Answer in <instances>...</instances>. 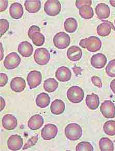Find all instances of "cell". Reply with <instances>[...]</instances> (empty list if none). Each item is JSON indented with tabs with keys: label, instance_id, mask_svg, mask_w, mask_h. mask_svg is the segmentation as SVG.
Wrapping results in <instances>:
<instances>
[{
	"label": "cell",
	"instance_id": "cell-34",
	"mask_svg": "<svg viewBox=\"0 0 115 151\" xmlns=\"http://www.w3.org/2000/svg\"><path fill=\"white\" fill-rule=\"evenodd\" d=\"M1 23V37H2L4 34L9 27V21L7 19H1L0 20Z\"/></svg>",
	"mask_w": 115,
	"mask_h": 151
},
{
	"label": "cell",
	"instance_id": "cell-9",
	"mask_svg": "<svg viewBox=\"0 0 115 151\" xmlns=\"http://www.w3.org/2000/svg\"><path fill=\"white\" fill-rule=\"evenodd\" d=\"M27 80L31 90L35 88L42 83V74L39 71L33 70L30 71L27 75Z\"/></svg>",
	"mask_w": 115,
	"mask_h": 151
},
{
	"label": "cell",
	"instance_id": "cell-31",
	"mask_svg": "<svg viewBox=\"0 0 115 151\" xmlns=\"http://www.w3.org/2000/svg\"><path fill=\"white\" fill-rule=\"evenodd\" d=\"M31 40L35 46L38 47L42 46L44 45L45 38L43 34L40 32H35L32 36Z\"/></svg>",
	"mask_w": 115,
	"mask_h": 151
},
{
	"label": "cell",
	"instance_id": "cell-19",
	"mask_svg": "<svg viewBox=\"0 0 115 151\" xmlns=\"http://www.w3.org/2000/svg\"><path fill=\"white\" fill-rule=\"evenodd\" d=\"M95 11L96 16L101 20L108 18L111 14L109 7L105 3H100L97 5Z\"/></svg>",
	"mask_w": 115,
	"mask_h": 151
},
{
	"label": "cell",
	"instance_id": "cell-16",
	"mask_svg": "<svg viewBox=\"0 0 115 151\" xmlns=\"http://www.w3.org/2000/svg\"><path fill=\"white\" fill-rule=\"evenodd\" d=\"M44 122V119L42 116L35 114L27 122V126L31 130H38L42 127Z\"/></svg>",
	"mask_w": 115,
	"mask_h": 151
},
{
	"label": "cell",
	"instance_id": "cell-17",
	"mask_svg": "<svg viewBox=\"0 0 115 151\" xmlns=\"http://www.w3.org/2000/svg\"><path fill=\"white\" fill-rule=\"evenodd\" d=\"M33 47L31 44L28 42H20L18 47V51L23 57H31L33 52Z\"/></svg>",
	"mask_w": 115,
	"mask_h": 151
},
{
	"label": "cell",
	"instance_id": "cell-47",
	"mask_svg": "<svg viewBox=\"0 0 115 151\" xmlns=\"http://www.w3.org/2000/svg\"><path fill=\"white\" fill-rule=\"evenodd\" d=\"M114 142H115V141H114Z\"/></svg>",
	"mask_w": 115,
	"mask_h": 151
},
{
	"label": "cell",
	"instance_id": "cell-11",
	"mask_svg": "<svg viewBox=\"0 0 115 151\" xmlns=\"http://www.w3.org/2000/svg\"><path fill=\"white\" fill-rule=\"evenodd\" d=\"M23 139L18 134L11 136L7 141V146L12 151H18L23 146Z\"/></svg>",
	"mask_w": 115,
	"mask_h": 151
},
{
	"label": "cell",
	"instance_id": "cell-14",
	"mask_svg": "<svg viewBox=\"0 0 115 151\" xmlns=\"http://www.w3.org/2000/svg\"><path fill=\"white\" fill-rule=\"evenodd\" d=\"M103 23L98 26L96 31L98 35L102 37H105L110 34L112 29L114 31H115V29L113 23L110 21L103 20Z\"/></svg>",
	"mask_w": 115,
	"mask_h": 151
},
{
	"label": "cell",
	"instance_id": "cell-24",
	"mask_svg": "<svg viewBox=\"0 0 115 151\" xmlns=\"http://www.w3.org/2000/svg\"><path fill=\"white\" fill-rule=\"evenodd\" d=\"M86 104L91 110H96L100 105V99L98 96L94 93L87 95L86 96Z\"/></svg>",
	"mask_w": 115,
	"mask_h": 151
},
{
	"label": "cell",
	"instance_id": "cell-43",
	"mask_svg": "<svg viewBox=\"0 0 115 151\" xmlns=\"http://www.w3.org/2000/svg\"><path fill=\"white\" fill-rule=\"evenodd\" d=\"M0 99H1V111H2L4 109L5 102L4 99H3L2 97H1Z\"/></svg>",
	"mask_w": 115,
	"mask_h": 151
},
{
	"label": "cell",
	"instance_id": "cell-5",
	"mask_svg": "<svg viewBox=\"0 0 115 151\" xmlns=\"http://www.w3.org/2000/svg\"><path fill=\"white\" fill-rule=\"evenodd\" d=\"M61 4L59 1L48 0L44 5V11L47 15L56 16L60 13Z\"/></svg>",
	"mask_w": 115,
	"mask_h": 151
},
{
	"label": "cell",
	"instance_id": "cell-46",
	"mask_svg": "<svg viewBox=\"0 0 115 151\" xmlns=\"http://www.w3.org/2000/svg\"></svg>",
	"mask_w": 115,
	"mask_h": 151
},
{
	"label": "cell",
	"instance_id": "cell-36",
	"mask_svg": "<svg viewBox=\"0 0 115 151\" xmlns=\"http://www.w3.org/2000/svg\"><path fill=\"white\" fill-rule=\"evenodd\" d=\"M92 4V1L88 0V1H76V6L78 9H80L85 5H89L91 6Z\"/></svg>",
	"mask_w": 115,
	"mask_h": 151
},
{
	"label": "cell",
	"instance_id": "cell-10",
	"mask_svg": "<svg viewBox=\"0 0 115 151\" xmlns=\"http://www.w3.org/2000/svg\"><path fill=\"white\" fill-rule=\"evenodd\" d=\"M58 132L56 125L52 124H46L42 129L41 136L45 140H50L56 137Z\"/></svg>",
	"mask_w": 115,
	"mask_h": 151
},
{
	"label": "cell",
	"instance_id": "cell-12",
	"mask_svg": "<svg viewBox=\"0 0 115 151\" xmlns=\"http://www.w3.org/2000/svg\"><path fill=\"white\" fill-rule=\"evenodd\" d=\"M91 64L96 69H101L107 63V58L104 54L98 53L92 55L91 58Z\"/></svg>",
	"mask_w": 115,
	"mask_h": 151
},
{
	"label": "cell",
	"instance_id": "cell-23",
	"mask_svg": "<svg viewBox=\"0 0 115 151\" xmlns=\"http://www.w3.org/2000/svg\"><path fill=\"white\" fill-rule=\"evenodd\" d=\"M65 109V104L60 99H56L53 101L50 106L51 113L55 115L61 114L63 113Z\"/></svg>",
	"mask_w": 115,
	"mask_h": 151
},
{
	"label": "cell",
	"instance_id": "cell-20",
	"mask_svg": "<svg viewBox=\"0 0 115 151\" xmlns=\"http://www.w3.org/2000/svg\"><path fill=\"white\" fill-rule=\"evenodd\" d=\"M25 80L19 77L13 78L10 84L12 90L16 93L22 92L25 90Z\"/></svg>",
	"mask_w": 115,
	"mask_h": 151
},
{
	"label": "cell",
	"instance_id": "cell-39",
	"mask_svg": "<svg viewBox=\"0 0 115 151\" xmlns=\"http://www.w3.org/2000/svg\"><path fill=\"white\" fill-rule=\"evenodd\" d=\"M0 79H1L0 86H1V87H3L7 83L9 78H8L7 76L5 73H1V74H0Z\"/></svg>",
	"mask_w": 115,
	"mask_h": 151
},
{
	"label": "cell",
	"instance_id": "cell-3",
	"mask_svg": "<svg viewBox=\"0 0 115 151\" xmlns=\"http://www.w3.org/2000/svg\"><path fill=\"white\" fill-rule=\"evenodd\" d=\"M54 46L59 49H64L69 46L71 38L67 34L60 32L54 35L53 39Z\"/></svg>",
	"mask_w": 115,
	"mask_h": 151
},
{
	"label": "cell",
	"instance_id": "cell-35",
	"mask_svg": "<svg viewBox=\"0 0 115 151\" xmlns=\"http://www.w3.org/2000/svg\"><path fill=\"white\" fill-rule=\"evenodd\" d=\"M38 136L37 135L36 136L32 137L29 140L27 141V142L25 143L23 148H22L23 150L27 149L28 148L30 147H33L34 145H35L38 142Z\"/></svg>",
	"mask_w": 115,
	"mask_h": 151
},
{
	"label": "cell",
	"instance_id": "cell-13",
	"mask_svg": "<svg viewBox=\"0 0 115 151\" xmlns=\"http://www.w3.org/2000/svg\"><path fill=\"white\" fill-rule=\"evenodd\" d=\"M72 73L70 69L65 66H61L57 69L56 72V77L60 82H67L71 80Z\"/></svg>",
	"mask_w": 115,
	"mask_h": 151
},
{
	"label": "cell",
	"instance_id": "cell-7",
	"mask_svg": "<svg viewBox=\"0 0 115 151\" xmlns=\"http://www.w3.org/2000/svg\"><path fill=\"white\" fill-rule=\"evenodd\" d=\"M21 62V59L16 52L10 53L7 55L4 61V65L7 69L12 70L17 68Z\"/></svg>",
	"mask_w": 115,
	"mask_h": 151
},
{
	"label": "cell",
	"instance_id": "cell-42",
	"mask_svg": "<svg viewBox=\"0 0 115 151\" xmlns=\"http://www.w3.org/2000/svg\"><path fill=\"white\" fill-rule=\"evenodd\" d=\"M110 88H111V90L112 91V92L115 94V79H114L111 81L110 84Z\"/></svg>",
	"mask_w": 115,
	"mask_h": 151
},
{
	"label": "cell",
	"instance_id": "cell-6",
	"mask_svg": "<svg viewBox=\"0 0 115 151\" xmlns=\"http://www.w3.org/2000/svg\"><path fill=\"white\" fill-rule=\"evenodd\" d=\"M50 55L47 49L44 48H38L35 51L34 59L39 65H46L50 60Z\"/></svg>",
	"mask_w": 115,
	"mask_h": 151
},
{
	"label": "cell",
	"instance_id": "cell-38",
	"mask_svg": "<svg viewBox=\"0 0 115 151\" xmlns=\"http://www.w3.org/2000/svg\"><path fill=\"white\" fill-rule=\"evenodd\" d=\"M40 31H41V29L38 26L32 25L31 27H30L29 31H28V33H27L28 36L30 39H31L32 36L34 33L38 32H40Z\"/></svg>",
	"mask_w": 115,
	"mask_h": 151
},
{
	"label": "cell",
	"instance_id": "cell-18",
	"mask_svg": "<svg viewBox=\"0 0 115 151\" xmlns=\"http://www.w3.org/2000/svg\"><path fill=\"white\" fill-rule=\"evenodd\" d=\"M82 56V52L80 48L77 46H72L68 49L67 57L69 60L73 62L80 60Z\"/></svg>",
	"mask_w": 115,
	"mask_h": 151
},
{
	"label": "cell",
	"instance_id": "cell-8",
	"mask_svg": "<svg viewBox=\"0 0 115 151\" xmlns=\"http://www.w3.org/2000/svg\"><path fill=\"white\" fill-rule=\"evenodd\" d=\"M100 111L105 118L111 119L115 117V105L111 101H105L101 106Z\"/></svg>",
	"mask_w": 115,
	"mask_h": 151
},
{
	"label": "cell",
	"instance_id": "cell-37",
	"mask_svg": "<svg viewBox=\"0 0 115 151\" xmlns=\"http://www.w3.org/2000/svg\"><path fill=\"white\" fill-rule=\"evenodd\" d=\"M91 81L95 86H97L98 88H102V80L98 76H92L91 77Z\"/></svg>",
	"mask_w": 115,
	"mask_h": 151
},
{
	"label": "cell",
	"instance_id": "cell-26",
	"mask_svg": "<svg viewBox=\"0 0 115 151\" xmlns=\"http://www.w3.org/2000/svg\"><path fill=\"white\" fill-rule=\"evenodd\" d=\"M99 147L101 151H113L114 150V145L113 141L106 137L102 138L100 140Z\"/></svg>",
	"mask_w": 115,
	"mask_h": 151
},
{
	"label": "cell",
	"instance_id": "cell-21",
	"mask_svg": "<svg viewBox=\"0 0 115 151\" xmlns=\"http://www.w3.org/2000/svg\"><path fill=\"white\" fill-rule=\"evenodd\" d=\"M25 7L29 13L34 14L40 11L42 4L40 0H26L25 2Z\"/></svg>",
	"mask_w": 115,
	"mask_h": 151
},
{
	"label": "cell",
	"instance_id": "cell-22",
	"mask_svg": "<svg viewBox=\"0 0 115 151\" xmlns=\"http://www.w3.org/2000/svg\"><path fill=\"white\" fill-rule=\"evenodd\" d=\"M9 14L13 19H19L23 15V7L19 3H14L9 8Z\"/></svg>",
	"mask_w": 115,
	"mask_h": 151
},
{
	"label": "cell",
	"instance_id": "cell-40",
	"mask_svg": "<svg viewBox=\"0 0 115 151\" xmlns=\"http://www.w3.org/2000/svg\"><path fill=\"white\" fill-rule=\"evenodd\" d=\"M0 4H1L0 11H1V12H4L7 9V7H8L9 3L7 0H1L0 1Z\"/></svg>",
	"mask_w": 115,
	"mask_h": 151
},
{
	"label": "cell",
	"instance_id": "cell-27",
	"mask_svg": "<svg viewBox=\"0 0 115 151\" xmlns=\"http://www.w3.org/2000/svg\"><path fill=\"white\" fill-rule=\"evenodd\" d=\"M64 27L67 32L69 33H73L77 29V22L74 18H68L65 20L64 23Z\"/></svg>",
	"mask_w": 115,
	"mask_h": 151
},
{
	"label": "cell",
	"instance_id": "cell-4",
	"mask_svg": "<svg viewBox=\"0 0 115 151\" xmlns=\"http://www.w3.org/2000/svg\"><path fill=\"white\" fill-rule=\"evenodd\" d=\"M67 97L69 101L73 104L80 103L84 99V91L79 86H71L67 90Z\"/></svg>",
	"mask_w": 115,
	"mask_h": 151
},
{
	"label": "cell",
	"instance_id": "cell-44",
	"mask_svg": "<svg viewBox=\"0 0 115 151\" xmlns=\"http://www.w3.org/2000/svg\"><path fill=\"white\" fill-rule=\"evenodd\" d=\"M1 61H2L3 58V57H4V50L3 49L2 43H1Z\"/></svg>",
	"mask_w": 115,
	"mask_h": 151
},
{
	"label": "cell",
	"instance_id": "cell-28",
	"mask_svg": "<svg viewBox=\"0 0 115 151\" xmlns=\"http://www.w3.org/2000/svg\"><path fill=\"white\" fill-rule=\"evenodd\" d=\"M43 86L47 92H54L58 88V83L54 78H49L44 81Z\"/></svg>",
	"mask_w": 115,
	"mask_h": 151
},
{
	"label": "cell",
	"instance_id": "cell-2",
	"mask_svg": "<svg viewBox=\"0 0 115 151\" xmlns=\"http://www.w3.org/2000/svg\"><path fill=\"white\" fill-rule=\"evenodd\" d=\"M65 136L69 140L77 141L82 135V129L80 125L76 123H71L67 125L64 130Z\"/></svg>",
	"mask_w": 115,
	"mask_h": 151
},
{
	"label": "cell",
	"instance_id": "cell-29",
	"mask_svg": "<svg viewBox=\"0 0 115 151\" xmlns=\"http://www.w3.org/2000/svg\"><path fill=\"white\" fill-rule=\"evenodd\" d=\"M79 14L84 19H90L93 16L94 12L91 6L85 5L79 9Z\"/></svg>",
	"mask_w": 115,
	"mask_h": 151
},
{
	"label": "cell",
	"instance_id": "cell-30",
	"mask_svg": "<svg viewBox=\"0 0 115 151\" xmlns=\"http://www.w3.org/2000/svg\"><path fill=\"white\" fill-rule=\"evenodd\" d=\"M103 130L106 134L113 136L115 135V121H108L105 123Z\"/></svg>",
	"mask_w": 115,
	"mask_h": 151
},
{
	"label": "cell",
	"instance_id": "cell-15",
	"mask_svg": "<svg viewBox=\"0 0 115 151\" xmlns=\"http://www.w3.org/2000/svg\"><path fill=\"white\" fill-rule=\"evenodd\" d=\"M2 123L4 129L7 130H12L17 127L18 122L15 116L8 114L3 117Z\"/></svg>",
	"mask_w": 115,
	"mask_h": 151
},
{
	"label": "cell",
	"instance_id": "cell-25",
	"mask_svg": "<svg viewBox=\"0 0 115 151\" xmlns=\"http://www.w3.org/2000/svg\"><path fill=\"white\" fill-rule=\"evenodd\" d=\"M50 99L47 93H42L36 99V104L38 107L41 108H45L50 104Z\"/></svg>",
	"mask_w": 115,
	"mask_h": 151
},
{
	"label": "cell",
	"instance_id": "cell-32",
	"mask_svg": "<svg viewBox=\"0 0 115 151\" xmlns=\"http://www.w3.org/2000/svg\"><path fill=\"white\" fill-rule=\"evenodd\" d=\"M94 150L92 145L89 142L83 141L78 143L76 147V151H93Z\"/></svg>",
	"mask_w": 115,
	"mask_h": 151
},
{
	"label": "cell",
	"instance_id": "cell-33",
	"mask_svg": "<svg viewBox=\"0 0 115 151\" xmlns=\"http://www.w3.org/2000/svg\"><path fill=\"white\" fill-rule=\"evenodd\" d=\"M107 75L110 77H115V59L109 61L105 68Z\"/></svg>",
	"mask_w": 115,
	"mask_h": 151
},
{
	"label": "cell",
	"instance_id": "cell-45",
	"mask_svg": "<svg viewBox=\"0 0 115 151\" xmlns=\"http://www.w3.org/2000/svg\"><path fill=\"white\" fill-rule=\"evenodd\" d=\"M109 3L112 6L115 7V0H111L109 1Z\"/></svg>",
	"mask_w": 115,
	"mask_h": 151
},
{
	"label": "cell",
	"instance_id": "cell-1",
	"mask_svg": "<svg viewBox=\"0 0 115 151\" xmlns=\"http://www.w3.org/2000/svg\"><path fill=\"white\" fill-rule=\"evenodd\" d=\"M79 45L83 48L87 49L89 52H95L100 50L102 44L100 38L92 36L82 40L80 41Z\"/></svg>",
	"mask_w": 115,
	"mask_h": 151
},
{
	"label": "cell",
	"instance_id": "cell-41",
	"mask_svg": "<svg viewBox=\"0 0 115 151\" xmlns=\"http://www.w3.org/2000/svg\"><path fill=\"white\" fill-rule=\"evenodd\" d=\"M72 69L73 70L76 76H78L79 75L81 74L82 69L80 67H77L76 65H75V66L72 68Z\"/></svg>",
	"mask_w": 115,
	"mask_h": 151
}]
</instances>
